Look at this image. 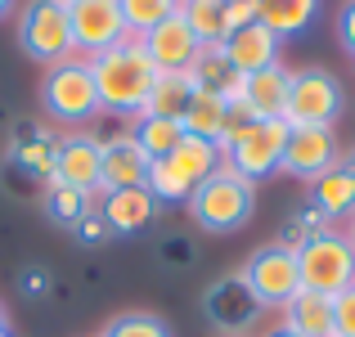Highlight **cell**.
Returning a JSON list of instances; mask_svg holds the SVG:
<instances>
[{"mask_svg":"<svg viewBox=\"0 0 355 337\" xmlns=\"http://www.w3.org/2000/svg\"><path fill=\"white\" fill-rule=\"evenodd\" d=\"M347 112V90L329 68H293L284 99V121L288 126H338V117Z\"/></svg>","mask_w":355,"mask_h":337,"instance_id":"cell-5","label":"cell"},{"mask_svg":"<svg viewBox=\"0 0 355 337\" xmlns=\"http://www.w3.org/2000/svg\"><path fill=\"white\" fill-rule=\"evenodd\" d=\"M279 324L293 329L297 337H333V297L302 288V293L279 311Z\"/></svg>","mask_w":355,"mask_h":337,"instance_id":"cell-21","label":"cell"},{"mask_svg":"<svg viewBox=\"0 0 355 337\" xmlns=\"http://www.w3.org/2000/svg\"><path fill=\"white\" fill-rule=\"evenodd\" d=\"M90 72H95V86H99V104L104 112H117V117H139L153 95V81H157V63L148 59L144 41L135 32L126 36L113 50L86 59Z\"/></svg>","mask_w":355,"mask_h":337,"instance_id":"cell-1","label":"cell"},{"mask_svg":"<svg viewBox=\"0 0 355 337\" xmlns=\"http://www.w3.org/2000/svg\"><path fill=\"white\" fill-rule=\"evenodd\" d=\"M311 207L324 211L329 221H351L355 216V171L347 162L329 166L320 180H311Z\"/></svg>","mask_w":355,"mask_h":337,"instance_id":"cell-19","label":"cell"},{"mask_svg":"<svg viewBox=\"0 0 355 337\" xmlns=\"http://www.w3.org/2000/svg\"><path fill=\"white\" fill-rule=\"evenodd\" d=\"M23 288H32V293H41V288H45V275H41V270H32V275H23Z\"/></svg>","mask_w":355,"mask_h":337,"instance_id":"cell-36","label":"cell"},{"mask_svg":"<svg viewBox=\"0 0 355 337\" xmlns=\"http://www.w3.org/2000/svg\"><path fill=\"white\" fill-rule=\"evenodd\" d=\"M220 157H225V153H220V144L198 139V135H184L166 157L148 162L144 189L153 193L157 202H189V193L198 189V184L207 180L211 171H216Z\"/></svg>","mask_w":355,"mask_h":337,"instance_id":"cell-3","label":"cell"},{"mask_svg":"<svg viewBox=\"0 0 355 337\" xmlns=\"http://www.w3.org/2000/svg\"><path fill=\"white\" fill-rule=\"evenodd\" d=\"M266 337H297V333H293V329H284V324H279V329H270Z\"/></svg>","mask_w":355,"mask_h":337,"instance_id":"cell-38","label":"cell"},{"mask_svg":"<svg viewBox=\"0 0 355 337\" xmlns=\"http://www.w3.org/2000/svg\"><path fill=\"white\" fill-rule=\"evenodd\" d=\"M288 81H293V68L279 59V63H270V68L243 77L239 104L252 112V121H279L284 117V99H288Z\"/></svg>","mask_w":355,"mask_h":337,"instance_id":"cell-15","label":"cell"},{"mask_svg":"<svg viewBox=\"0 0 355 337\" xmlns=\"http://www.w3.org/2000/svg\"><path fill=\"white\" fill-rule=\"evenodd\" d=\"M338 41L355 59V0H342V9H338Z\"/></svg>","mask_w":355,"mask_h":337,"instance_id":"cell-33","label":"cell"},{"mask_svg":"<svg viewBox=\"0 0 355 337\" xmlns=\"http://www.w3.org/2000/svg\"><path fill=\"white\" fill-rule=\"evenodd\" d=\"M139 41H144L148 59L157 63V72H189V63L202 54L198 36L189 32V23L180 18V9H175V14L166 18V23H157L153 32H144Z\"/></svg>","mask_w":355,"mask_h":337,"instance_id":"cell-14","label":"cell"},{"mask_svg":"<svg viewBox=\"0 0 355 337\" xmlns=\"http://www.w3.org/2000/svg\"><path fill=\"white\" fill-rule=\"evenodd\" d=\"M117 9H121V18H126V32L144 36V32H153L157 23H166V18L180 9V0H117Z\"/></svg>","mask_w":355,"mask_h":337,"instance_id":"cell-29","label":"cell"},{"mask_svg":"<svg viewBox=\"0 0 355 337\" xmlns=\"http://www.w3.org/2000/svg\"><path fill=\"white\" fill-rule=\"evenodd\" d=\"M148 175V157L135 144L130 130L104 139V157H99V193H117V189H139Z\"/></svg>","mask_w":355,"mask_h":337,"instance_id":"cell-13","label":"cell"},{"mask_svg":"<svg viewBox=\"0 0 355 337\" xmlns=\"http://www.w3.org/2000/svg\"><path fill=\"white\" fill-rule=\"evenodd\" d=\"M18 45L36 63H63L72 59V27H68V5L63 0H27L18 14Z\"/></svg>","mask_w":355,"mask_h":337,"instance_id":"cell-8","label":"cell"},{"mask_svg":"<svg viewBox=\"0 0 355 337\" xmlns=\"http://www.w3.org/2000/svg\"><path fill=\"white\" fill-rule=\"evenodd\" d=\"M184 207H189V216H193L198 230L234 234V230H243V225L252 221V211H257V184L243 180L239 171H230L225 157H220V166L189 193Z\"/></svg>","mask_w":355,"mask_h":337,"instance_id":"cell-2","label":"cell"},{"mask_svg":"<svg viewBox=\"0 0 355 337\" xmlns=\"http://www.w3.org/2000/svg\"><path fill=\"white\" fill-rule=\"evenodd\" d=\"M189 99H193L189 72H157L153 95H148L144 112H148V117H171V121H180L184 108H189ZM144 112H139V117H144Z\"/></svg>","mask_w":355,"mask_h":337,"instance_id":"cell-23","label":"cell"},{"mask_svg":"<svg viewBox=\"0 0 355 337\" xmlns=\"http://www.w3.org/2000/svg\"><path fill=\"white\" fill-rule=\"evenodd\" d=\"M329 216H324V211H315V207H302V211H297V216L293 221H288L284 225V234H279V243H284V248H302V243H311L315 239V234H324V230H329Z\"/></svg>","mask_w":355,"mask_h":337,"instance_id":"cell-31","label":"cell"},{"mask_svg":"<svg viewBox=\"0 0 355 337\" xmlns=\"http://www.w3.org/2000/svg\"><path fill=\"white\" fill-rule=\"evenodd\" d=\"M99 337H171V329H166V320H157V315H148V311H126Z\"/></svg>","mask_w":355,"mask_h":337,"instance_id":"cell-30","label":"cell"},{"mask_svg":"<svg viewBox=\"0 0 355 337\" xmlns=\"http://www.w3.org/2000/svg\"><path fill=\"white\" fill-rule=\"evenodd\" d=\"M342 162H347V166H351V171H355V148H351V153H342Z\"/></svg>","mask_w":355,"mask_h":337,"instance_id":"cell-40","label":"cell"},{"mask_svg":"<svg viewBox=\"0 0 355 337\" xmlns=\"http://www.w3.org/2000/svg\"><path fill=\"white\" fill-rule=\"evenodd\" d=\"M202 306H207V320L216 324L225 337H243V333H248V324L261 315V306L252 302V293L243 288L239 275L234 279H220V284L207 293V302H202Z\"/></svg>","mask_w":355,"mask_h":337,"instance_id":"cell-16","label":"cell"},{"mask_svg":"<svg viewBox=\"0 0 355 337\" xmlns=\"http://www.w3.org/2000/svg\"><path fill=\"white\" fill-rule=\"evenodd\" d=\"M41 104L59 126H90V121L104 112L90 63L77 59V54L63 59V63H50V68H45V81H41Z\"/></svg>","mask_w":355,"mask_h":337,"instance_id":"cell-4","label":"cell"},{"mask_svg":"<svg viewBox=\"0 0 355 337\" xmlns=\"http://www.w3.org/2000/svg\"><path fill=\"white\" fill-rule=\"evenodd\" d=\"M225 112H230L225 99L198 95V90H193V99H189V108H184L180 126H184V135H198V139H211V144H220V139H225Z\"/></svg>","mask_w":355,"mask_h":337,"instance_id":"cell-26","label":"cell"},{"mask_svg":"<svg viewBox=\"0 0 355 337\" xmlns=\"http://www.w3.org/2000/svg\"><path fill=\"white\" fill-rule=\"evenodd\" d=\"M130 135H135L139 148H144L148 162H157V157H166L184 139V126H180V121H171V117H148V112H144V117H135Z\"/></svg>","mask_w":355,"mask_h":337,"instance_id":"cell-27","label":"cell"},{"mask_svg":"<svg viewBox=\"0 0 355 337\" xmlns=\"http://www.w3.org/2000/svg\"><path fill=\"white\" fill-rule=\"evenodd\" d=\"M333 337H355V284L333 297Z\"/></svg>","mask_w":355,"mask_h":337,"instance_id":"cell-32","label":"cell"},{"mask_svg":"<svg viewBox=\"0 0 355 337\" xmlns=\"http://www.w3.org/2000/svg\"><path fill=\"white\" fill-rule=\"evenodd\" d=\"M5 337H9V333H5Z\"/></svg>","mask_w":355,"mask_h":337,"instance_id":"cell-43","label":"cell"},{"mask_svg":"<svg viewBox=\"0 0 355 337\" xmlns=\"http://www.w3.org/2000/svg\"><path fill=\"white\" fill-rule=\"evenodd\" d=\"M243 288L261 311H284L297 293H302V270H297V252L284 243H266L243 261Z\"/></svg>","mask_w":355,"mask_h":337,"instance_id":"cell-7","label":"cell"},{"mask_svg":"<svg viewBox=\"0 0 355 337\" xmlns=\"http://www.w3.org/2000/svg\"><path fill=\"white\" fill-rule=\"evenodd\" d=\"M99 216H104V225L113 234H135L157 216V198L144 189V184H139V189H117V193H104Z\"/></svg>","mask_w":355,"mask_h":337,"instance_id":"cell-20","label":"cell"},{"mask_svg":"<svg viewBox=\"0 0 355 337\" xmlns=\"http://www.w3.org/2000/svg\"><path fill=\"white\" fill-rule=\"evenodd\" d=\"M68 27H72V50H77V59H95V54L113 50V45H121L130 36L117 0H72Z\"/></svg>","mask_w":355,"mask_h":337,"instance_id":"cell-10","label":"cell"},{"mask_svg":"<svg viewBox=\"0 0 355 337\" xmlns=\"http://www.w3.org/2000/svg\"><path fill=\"white\" fill-rule=\"evenodd\" d=\"M257 5V23H266L279 41L306 32L320 14V0H252Z\"/></svg>","mask_w":355,"mask_h":337,"instance_id":"cell-22","label":"cell"},{"mask_svg":"<svg viewBox=\"0 0 355 337\" xmlns=\"http://www.w3.org/2000/svg\"><path fill=\"white\" fill-rule=\"evenodd\" d=\"M225 18H230V32L248 27V23H257V5L252 0H225Z\"/></svg>","mask_w":355,"mask_h":337,"instance_id":"cell-34","label":"cell"},{"mask_svg":"<svg viewBox=\"0 0 355 337\" xmlns=\"http://www.w3.org/2000/svg\"><path fill=\"white\" fill-rule=\"evenodd\" d=\"M189 81L198 95H216L225 104H239L243 99V72L225 59L220 45H202V54L189 63Z\"/></svg>","mask_w":355,"mask_h":337,"instance_id":"cell-18","label":"cell"},{"mask_svg":"<svg viewBox=\"0 0 355 337\" xmlns=\"http://www.w3.org/2000/svg\"><path fill=\"white\" fill-rule=\"evenodd\" d=\"M77 234H81V243H99V239L108 234V225H104V216H99V207L90 211V216L77 221Z\"/></svg>","mask_w":355,"mask_h":337,"instance_id":"cell-35","label":"cell"},{"mask_svg":"<svg viewBox=\"0 0 355 337\" xmlns=\"http://www.w3.org/2000/svg\"><path fill=\"white\" fill-rule=\"evenodd\" d=\"M9 157H14V166H23L32 180H45V184H50V171H54V139H50V135L23 126V130L14 135Z\"/></svg>","mask_w":355,"mask_h":337,"instance_id":"cell-25","label":"cell"},{"mask_svg":"<svg viewBox=\"0 0 355 337\" xmlns=\"http://www.w3.org/2000/svg\"><path fill=\"white\" fill-rule=\"evenodd\" d=\"M9 333V311H5V302H0V337Z\"/></svg>","mask_w":355,"mask_h":337,"instance_id":"cell-37","label":"cell"},{"mask_svg":"<svg viewBox=\"0 0 355 337\" xmlns=\"http://www.w3.org/2000/svg\"><path fill=\"white\" fill-rule=\"evenodd\" d=\"M63 5H72V0H63Z\"/></svg>","mask_w":355,"mask_h":337,"instance_id":"cell-42","label":"cell"},{"mask_svg":"<svg viewBox=\"0 0 355 337\" xmlns=\"http://www.w3.org/2000/svg\"><path fill=\"white\" fill-rule=\"evenodd\" d=\"M225 59L234 63L243 77H252V72L270 68V63H279V50H284V41H279L275 32H270L266 23H248V27H234V32L225 36Z\"/></svg>","mask_w":355,"mask_h":337,"instance_id":"cell-17","label":"cell"},{"mask_svg":"<svg viewBox=\"0 0 355 337\" xmlns=\"http://www.w3.org/2000/svg\"><path fill=\"white\" fill-rule=\"evenodd\" d=\"M180 18L198 36V45H225V36H230L225 0H180Z\"/></svg>","mask_w":355,"mask_h":337,"instance_id":"cell-24","label":"cell"},{"mask_svg":"<svg viewBox=\"0 0 355 337\" xmlns=\"http://www.w3.org/2000/svg\"><path fill=\"white\" fill-rule=\"evenodd\" d=\"M9 9H14V0H0V18H9Z\"/></svg>","mask_w":355,"mask_h":337,"instance_id":"cell-39","label":"cell"},{"mask_svg":"<svg viewBox=\"0 0 355 337\" xmlns=\"http://www.w3.org/2000/svg\"><path fill=\"white\" fill-rule=\"evenodd\" d=\"M347 239H351V248H355V216H351V225H347Z\"/></svg>","mask_w":355,"mask_h":337,"instance_id":"cell-41","label":"cell"},{"mask_svg":"<svg viewBox=\"0 0 355 337\" xmlns=\"http://www.w3.org/2000/svg\"><path fill=\"white\" fill-rule=\"evenodd\" d=\"M297 270H302V288L324 297H338L355 284V248L347 230L329 225L324 234H315L311 243L297 248Z\"/></svg>","mask_w":355,"mask_h":337,"instance_id":"cell-6","label":"cell"},{"mask_svg":"<svg viewBox=\"0 0 355 337\" xmlns=\"http://www.w3.org/2000/svg\"><path fill=\"white\" fill-rule=\"evenodd\" d=\"M95 198H99V193L72 189V184H45V207H50V216L63 221V225H72V230H77L81 216L95 211Z\"/></svg>","mask_w":355,"mask_h":337,"instance_id":"cell-28","label":"cell"},{"mask_svg":"<svg viewBox=\"0 0 355 337\" xmlns=\"http://www.w3.org/2000/svg\"><path fill=\"white\" fill-rule=\"evenodd\" d=\"M288 121H248V126L239 130L234 139L225 144V166L230 171H239L243 180H266V175L279 171V162H284V144H288Z\"/></svg>","mask_w":355,"mask_h":337,"instance_id":"cell-9","label":"cell"},{"mask_svg":"<svg viewBox=\"0 0 355 337\" xmlns=\"http://www.w3.org/2000/svg\"><path fill=\"white\" fill-rule=\"evenodd\" d=\"M342 162V139L333 126H297L288 130V144H284V162L279 171L297 175V180H320L329 166Z\"/></svg>","mask_w":355,"mask_h":337,"instance_id":"cell-11","label":"cell"},{"mask_svg":"<svg viewBox=\"0 0 355 337\" xmlns=\"http://www.w3.org/2000/svg\"><path fill=\"white\" fill-rule=\"evenodd\" d=\"M99 157H104V139L99 135H63L54 139V171L50 184H72V189L99 193Z\"/></svg>","mask_w":355,"mask_h":337,"instance_id":"cell-12","label":"cell"}]
</instances>
